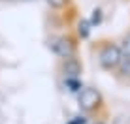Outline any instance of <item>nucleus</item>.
<instances>
[{
  "instance_id": "obj_8",
  "label": "nucleus",
  "mask_w": 130,
  "mask_h": 124,
  "mask_svg": "<svg viewBox=\"0 0 130 124\" xmlns=\"http://www.w3.org/2000/svg\"><path fill=\"white\" fill-rule=\"evenodd\" d=\"M66 85L70 87V90H72V92H77L79 88H81V85H79L77 79H66Z\"/></svg>"
},
{
  "instance_id": "obj_7",
  "label": "nucleus",
  "mask_w": 130,
  "mask_h": 124,
  "mask_svg": "<svg viewBox=\"0 0 130 124\" xmlns=\"http://www.w3.org/2000/svg\"><path fill=\"white\" fill-rule=\"evenodd\" d=\"M121 53H123V56H130V34L126 38H124L123 42V49H121Z\"/></svg>"
},
{
  "instance_id": "obj_10",
  "label": "nucleus",
  "mask_w": 130,
  "mask_h": 124,
  "mask_svg": "<svg viewBox=\"0 0 130 124\" xmlns=\"http://www.w3.org/2000/svg\"><path fill=\"white\" fill-rule=\"evenodd\" d=\"M47 4L51 8H62L66 4V0H47Z\"/></svg>"
},
{
  "instance_id": "obj_1",
  "label": "nucleus",
  "mask_w": 130,
  "mask_h": 124,
  "mask_svg": "<svg viewBox=\"0 0 130 124\" xmlns=\"http://www.w3.org/2000/svg\"><path fill=\"white\" fill-rule=\"evenodd\" d=\"M121 58H123V53H121V49L117 45H106L100 53V64H102V68H106V70L117 68Z\"/></svg>"
},
{
  "instance_id": "obj_5",
  "label": "nucleus",
  "mask_w": 130,
  "mask_h": 124,
  "mask_svg": "<svg viewBox=\"0 0 130 124\" xmlns=\"http://www.w3.org/2000/svg\"><path fill=\"white\" fill-rule=\"evenodd\" d=\"M77 28H79V36H81V38H87L89 32H91V23L83 19V21H79V26H77Z\"/></svg>"
},
{
  "instance_id": "obj_12",
  "label": "nucleus",
  "mask_w": 130,
  "mask_h": 124,
  "mask_svg": "<svg viewBox=\"0 0 130 124\" xmlns=\"http://www.w3.org/2000/svg\"><path fill=\"white\" fill-rule=\"evenodd\" d=\"M96 124H102V122H96Z\"/></svg>"
},
{
  "instance_id": "obj_4",
  "label": "nucleus",
  "mask_w": 130,
  "mask_h": 124,
  "mask_svg": "<svg viewBox=\"0 0 130 124\" xmlns=\"http://www.w3.org/2000/svg\"><path fill=\"white\" fill-rule=\"evenodd\" d=\"M64 73L66 79H77V75L81 73V66L75 58H66L64 62Z\"/></svg>"
},
{
  "instance_id": "obj_6",
  "label": "nucleus",
  "mask_w": 130,
  "mask_h": 124,
  "mask_svg": "<svg viewBox=\"0 0 130 124\" xmlns=\"http://www.w3.org/2000/svg\"><path fill=\"white\" fill-rule=\"evenodd\" d=\"M119 66H121V73L130 75V56H123L121 62H119Z\"/></svg>"
},
{
  "instance_id": "obj_11",
  "label": "nucleus",
  "mask_w": 130,
  "mask_h": 124,
  "mask_svg": "<svg viewBox=\"0 0 130 124\" xmlns=\"http://www.w3.org/2000/svg\"><path fill=\"white\" fill-rule=\"evenodd\" d=\"M85 122H87V120H85L83 117H77V118H74V120H70L68 124H85Z\"/></svg>"
},
{
  "instance_id": "obj_9",
  "label": "nucleus",
  "mask_w": 130,
  "mask_h": 124,
  "mask_svg": "<svg viewBox=\"0 0 130 124\" xmlns=\"http://www.w3.org/2000/svg\"><path fill=\"white\" fill-rule=\"evenodd\" d=\"M100 21H102V11L100 10H94V11H92V19L89 21V23H91V25H98Z\"/></svg>"
},
{
  "instance_id": "obj_2",
  "label": "nucleus",
  "mask_w": 130,
  "mask_h": 124,
  "mask_svg": "<svg viewBox=\"0 0 130 124\" xmlns=\"http://www.w3.org/2000/svg\"><path fill=\"white\" fill-rule=\"evenodd\" d=\"M102 101V96L100 92L96 90V88H83L81 92H79V107L83 109V111H92V109H96L98 105H100Z\"/></svg>"
},
{
  "instance_id": "obj_3",
  "label": "nucleus",
  "mask_w": 130,
  "mask_h": 124,
  "mask_svg": "<svg viewBox=\"0 0 130 124\" xmlns=\"http://www.w3.org/2000/svg\"><path fill=\"white\" fill-rule=\"evenodd\" d=\"M53 51L59 56H62V58H72V55H74V43H72L70 38H59L53 43Z\"/></svg>"
}]
</instances>
